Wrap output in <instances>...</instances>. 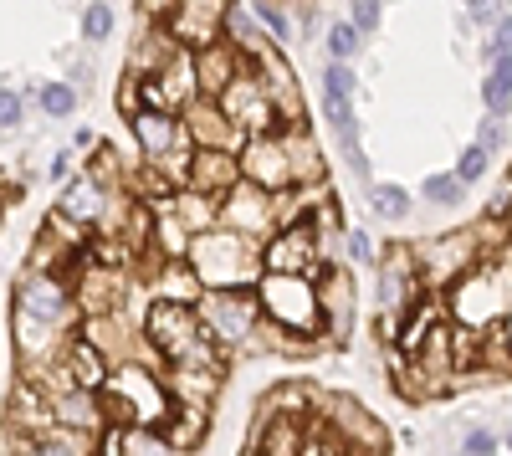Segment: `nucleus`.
Returning a JSON list of instances; mask_svg holds the SVG:
<instances>
[{
	"label": "nucleus",
	"instance_id": "nucleus-48",
	"mask_svg": "<svg viewBox=\"0 0 512 456\" xmlns=\"http://www.w3.org/2000/svg\"><path fill=\"white\" fill-rule=\"evenodd\" d=\"M72 144H77V149H98V139H93V129H77V134H72Z\"/></svg>",
	"mask_w": 512,
	"mask_h": 456
},
{
	"label": "nucleus",
	"instance_id": "nucleus-32",
	"mask_svg": "<svg viewBox=\"0 0 512 456\" xmlns=\"http://www.w3.org/2000/svg\"><path fill=\"white\" fill-rule=\"evenodd\" d=\"M466 190H472V185H466L456 170L451 175H425V185H420L425 205H436V211H456V205L466 200Z\"/></svg>",
	"mask_w": 512,
	"mask_h": 456
},
{
	"label": "nucleus",
	"instance_id": "nucleus-24",
	"mask_svg": "<svg viewBox=\"0 0 512 456\" xmlns=\"http://www.w3.org/2000/svg\"><path fill=\"white\" fill-rule=\"evenodd\" d=\"M159 431L175 441L180 451H195V446L210 436V405H175V410H169V421H164Z\"/></svg>",
	"mask_w": 512,
	"mask_h": 456
},
{
	"label": "nucleus",
	"instance_id": "nucleus-38",
	"mask_svg": "<svg viewBox=\"0 0 512 456\" xmlns=\"http://www.w3.org/2000/svg\"><path fill=\"white\" fill-rule=\"evenodd\" d=\"M502 451V436L487 431V426H466V441H461V456H497Z\"/></svg>",
	"mask_w": 512,
	"mask_h": 456
},
{
	"label": "nucleus",
	"instance_id": "nucleus-21",
	"mask_svg": "<svg viewBox=\"0 0 512 456\" xmlns=\"http://www.w3.org/2000/svg\"><path fill=\"white\" fill-rule=\"evenodd\" d=\"M164 385L175 395V405H216L226 369H164Z\"/></svg>",
	"mask_w": 512,
	"mask_h": 456
},
{
	"label": "nucleus",
	"instance_id": "nucleus-16",
	"mask_svg": "<svg viewBox=\"0 0 512 456\" xmlns=\"http://www.w3.org/2000/svg\"><path fill=\"white\" fill-rule=\"evenodd\" d=\"M241 180H246L241 175V154H231V149H195L185 190H200L210 200H226Z\"/></svg>",
	"mask_w": 512,
	"mask_h": 456
},
{
	"label": "nucleus",
	"instance_id": "nucleus-17",
	"mask_svg": "<svg viewBox=\"0 0 512 456\" xmlns=\"http://www.w3.org/2000/svg\"><path fill=\"white\" fill-rule=\"evenodd\" d=\"M195 67H200V93L221 103V98H226V88H231V82L251 67V57H246L241 47H231V41L221 36V41H210L205 52H195Z\"/></svg>",
	"mask_w": 512,
	"mask_h": 456
},
{
	"label": "nucleus",
	"instance_id": "nucleus-1",
	"mask_svg": "<svg viewBox=\"0 0 512 456\" xmlns=\"http://www.w3.org/2000/svg\"><path fill=\"white\" fill-rule=\"evenodd\" d=\"M190 267L205 282V293H246V287H262V277H267L262 246L236 236V231H226V226L195 236Z\"/></svg>",
	"mask_w": 512,
	"mask_h": 456
},
{
	"label": "nucleus",
	"instance_id": "nucleus-30",
	"mask_svg": "<svg viewBox=\"0 0 512 456\" xmlns=\"http://www.w3.org/2000/svg\"><path fill=\"white\" fill-rule=\"evenodd\" d=\"M323 47H328V62H344V67H349V62L364 52V31H359L349 16H338V21L323 31Z\"/></svg>",
	"mask_w": 512,
	"mask_h": 456
},
{
	"label": "nucleus",
	"instance_id": "nucleus-2",
	"mask_svg": "<svg viewBox=\"0 0 512 456\" xmlns=\"http://www.w3.org/2000/svg\"><path fill=\"white\" fill-rule=\"evenodd\" d=\"M103 410H108V431L118 426H164L169 410H175V395H169L164 375L149 364H123L113 369V380L98 390Z\"/></svg>",
	"mask_w": 512,
	"mask_h": 456
},
{
	"label": "nucleus",
	"instance_id": "nucleus-37",
	"mask_svg": "<svg viewBox=\"0 0 512 456\" xmlns=\"http://www.w3.org/2000/svg\"><path fill=\"white\" fill-rule=\"evenodd\" d=\"M487 170H492V154L472 139V144L461 149V159H456V175H461L466 185H477V180H487Z\"/></svg>",
	"mask_w": 512,
	"mask_h": 456
},
{
	"label": "nucleus",
	"instance_id": "nucleus-44",
	"mask_svg": "<svg viewBox=\"0 0 512 456\" xmlns=\"http://www.w3.org/2000/svg\"><path fill=\"white\" fill-rule=\"evenodd\" d=\"M349 21L369 36V31H379V0H349Z\"/></svg>",
	"mask_w": 512,
	"mask_h": 456
},
{
	"label": "nucleus",
	"instance_id": "nucleus-40",
	"mask_svg": "<svg viewBox=\"0 0 512 456\" xmlns=\"http://www.w3.org/2000/svg\"><path fill=\"white\" fill-rule=\"evenodd\" d=\"M466 11H472V26H497L502 16H512V0H466Z\"/></svg>",
	"mask_w": 512,
	"mask_h": 456
},
{
	"label": "nucleus",
	"instance_id": "nucleus-10",
	"mask_svg": "<svg viewBox=\"0 0 512 456\" xmlns=\"http://www.w3.org/2000/svg\"><path fill=\"white\" fill-rule=\"evenodd\" d=\"M262 262H267V272H277V277H313V282H323L333 267L323 262V241H318V231L308 226V221H297V226H282L267 246H262Z\"/></svg>",
	"mask_w": 512,
	"mask_h": 456
},
{
	"label": "nucleus",
	"instance_id": "nucleus-4",
	"mask_svg": "<svg viewBox=\"0 0 512 456\" xmlns=\"http://www.w3.org/2000/svg\"><path fill=\"white\" fill-rule=\"evenodd\" d=\"M256 298H262L267 323L287 328V334H297V339L328 344L323 339V287L313 277H277V272H267L262 287H256Z\"/></svg>",
	"mask_w": 512,
	"mask_h": 456
},
{
	"label": "nucleus",
	"instance_id": "nucleus-9",
	"mask_svg": "<svg viewBox=\"0 0 512 456\" xmlns=\"http://www.w3.org/2000/svg\"><path fill=\"white\" fill-rule=\"evenodd\" d=\"M318 421L333 431V441L344 446V451L384 456V446H390V431H384L354 395H323V400H318Z\"/></svg>",
	"mask_w": 512,
	"mask_h": 456
},
{
	"label": "nucleus",
	"instance_id": "nucleus-29",
	"mask_svg": "<svg viewBox=\"0 0 512 456\" xmlns=\"http://www.w3.org/2000/svg\"><path fill=\"white\" fill-rule=\"evenodd\" d=\"M369 211L379 216V221H405L410 211H415V200H410V190L405 185H384V180H374L369 185Z\"/></svg>",
	"mask_w": 512,
	"mask_h": 456
},
{
	"label": "nucleus",
	"instance_id": "nucleus-13",
	"mask_svg": "<svg viewBox=\"0 0 512 456\" xmlns=\"http://www.w3.org/2000/svg\"><path fill=\"white\" fill-rule=\"evenodd\" d=\"M241 175H246L251 185L272 190V195H282V190H297L292 149H287L282 129H277V134H262V139H246V149H241Z\"/></svg>",
	"mask_w": 512,
	"mask_h": 456
},
{
	"label": "nucleus",
	"instance_id": "nucleus-36",
	"mask_svg": "<svg viewBox=\"0 0 512 456\" xmlns=\"http://www.w3.org/2000/svg\"><path fill=\"white\" fill-rule=\"evenodd\" d=\"M251 11H256V21H262V31L277 41V47L297 36V31H292V16L282 11V0H251Z\"/></svg>",
	"mask_w": 512,
	"mask_h": 456
},
{
	"label": "nucleus",
	"instance_id": "nucleus-19",
	"mask_svg": "<svg viewBox=\"0 0 512 456\" xmlns=\"http://www.w3.org/2000/svg\"><path fill=\"white\" fill-rule=\"evenodd\" d=\"M144 282H149V303H190V308H200V298H205V282L195 277L190 262H159L154 257V277H144Z\"/></svg>",
	"mask_w": 512,
	"mask_h": 456
},
{
	"label": "nucleus",
	"instance_id": "nucleus-46",
	"mask_svg": "<svg viewBox=\"0 0 512 456\" xmlns=\"http://www.w3.org/2000/svg\"><path fill=\"white\" fill-rule=\"evenodd\" d=\"M67 82H72V88H77V93H88V88H93V67H88V62H82L77 52H67Z\"/></svg>",
	"mask_w": 512,
	"mask_h": 456
},
{
	"label": "nucleus",
	"instance_id": "nucleus-20",
	"mask_svg": "<svg viewBox=\"0 0 512 456\" xmlns=\"http://www.w3.org/2000/svg\"><path fill=\"white\" fill-rule=\"evenodd\" d=\"M52 416L67 431H88V436H108V410L98 400V390H72L52 400Z\"/></svg>",
	"mask_w": 512,
	"mask_h": 456
},
{
	"label": "nucleus",
	"instance_id": "nucleus-39",
	"mask_svg": "<svg viewBox=\"0 0 512 456\" xmlns=\"http://www.w3.org/2000/svg\"><path fill=\"white\" fill-rule=\"evenodd\" d=\"M21 118H26V93L21 88H6V93H0V129L16 134Z\"/></svg>",
	"mask_w": 512,
	"mask_h": 456
},
{
	"label": "nucleus",
	"instance_id": "nucleus-12",
	"mask_svg": "<svg viewBox=\"0 0 512 456\" xmlns=\"http://www.w3.org/2000/svg\"><path fill=\"white\" fill-rule=\"evenodd\" d=\"M72 293H77L82 318H108V313H123V298L134 293V282H128L118 267L98 262V252H88V262H82L77 277H72Z\"/></svg>",
	"mask_w": 512,
	"mask_h": 456
},
{
	"label": "nucleus",
	"instance_id": "nucleus-18",
	"mask_svg": "<svg viewBox=\"0 0 512 456\" xmlns=\"http://www.w3.org/2000/svg\"><path fill=\"white\" fill-rule=\"evenodd\" d=\"M185 123H190L195 149H231V154H241V149H246V134L226 118V108H221L216 98H200V103L185 113Z\"/></svg>",
	"mask_w": 512,
	"mask_h": 456
},
{
	"label": "nucleus",
	"instance_id": "nucleus-23",
	"mask_svg": "<svg viewBox=\"0 0 512 456\" xmlns=\"http://www.w3.org/2000/svg\"><path fill=\"white\" fill-rule=\"evenodd\" d=\"M287 149H292V170H297V190H308V185H328V164H323V149L313 144L308 134V123L303 129H282Z\"/></svg>",
	"mask_w": 512,
	"mask_h": 456
},
{
	"label": "nucleus",
	"instance_id": "nucleus-6",
	"mask_svg": "<svg viewBox=\"0 0 512 456\" xmlns=\"http://www.w3.org/2000/svg\"><path fill=\"white\" fill-rule=\"evenodd\" d=\"M200 323H205V334L216 339L226 354L236 349H251L256 334H262V298H256V287H246V293H205L200 298Z\"/></svg>",
	"mask_w": 512,
	"mask_h": 456
},
{
	"label": "nucleus",
	"instance_id": "nucleus-15",
	"mask_svg": "<svg viewBox=\"0 0 512 456\" xmlns=\"http://www.w3.org/2000/svg\"><path fill=\"white\" fill-rule=\"evenodd\" d=\"M318 287H323V339L328 349H344L354 334V272L333 267Z\"/></svg>",
	"mask_w": 512,
	"mask_h": 456
},
{
	"label": "nucleus",
	"instance_id": "nucleus-11",
	"mask_svg": "<svg viewBox=\"0 0 512 456\" xmlns=\"http://www.w3.org/2000/svg\"><path fill=\"white\" fill-rule=\"evenodd\" d=\"M221 108H226V118L236 123L246 139H262V134H277V129H282V118H277V108H272V93H267V82L256 77V67H246V72L231 82L226 98H221Z\"/></svg>",
	"mask_w": 512,
	"mask_h": 456
},
{
	"label": "nucleus",
	"instance_id": "nucleus-7",
	"mask_svg": "<svg viewBox=\"0 0 512 456\" xmlns=\"http://www.w3.org/2000/svg\"><path fill=\"white\" fill-rule=\"evenodd\" d=\"M415 257H420V282H425V293H451V287H456L466 272H477V267L487 262L477 231L431 236V241L415 246Z\"/></svg>",
	"mask_w": 512,
	"mask_h": 456
},
{
	"label": "nucleus",
	"instance_id": "nucleus-31",
	"mask_svg": "<svg viewBox=\"0 0 512 456\" xmlns=\"http://www.w3.org/2000/svg\"><path fill=\"white\" fill-rule=\"evenodd\" d=\"M482 103H487V113L507 118V108H512V57L492 62V72L482 77Z\"/></svg>",
	"mask_w": 512,
	"mask_h": 456
},
{
	"label": "nucleus",
	"instance_id": "nucleus-5",
	"mask_svg": "<svg viewBox=\"0 0 512 456\" xmlns=\"http://www.w3.org/2000/svg\"><path fill=\"white\" fill-rule=\"evenodd\" d=\"M11 313L31 318V323H47L57 334H82V308L67 277L52 272H21L16 293H11Z\"/></svg>",
	"mask_w": 512,
	"mask_h": 456
},
{
	"label": "nucleus",
	"instance_id": "nucleus-42",
	"mask_svg": "<svg viewBox=\"0 0 512 456\" xmlns=\"http://www.w3.org/2000/svg\"><path fill=\"white\" fill-rule=\"evenodd\" d=\"M477 144H482L487 154H502V149H507V129H502L497 113H487V118L477 123Z\"/></svg>",
	"mask_w": 512,
	"mask_h": 456
},
{
	"label": "nucleus",
	"instance_id": "nucleus-50",
	"mask_svg": "<svg viewBox=\"0 0 512 456\" xmlns=\"http://www.w3.org/2000/svg\"><path fill=\"white\" fill-rule=\"evenodd\" d=\"M502 446H507V451H512V431H507V436H502Z\"/></svg>",
	"mask_w": 512,
	"mask_h": 456
},
{
	"label": "nucleus",
	"instance_id": "nucleus-49",
	"mask_svg": "<svg viewBox=\"0 0 512 456\" xmlns=\"http://www.w3.org/2000/svg\"><path fill=\"white\" fill-rule=\"evenodd\" d=\"M236 456H262V451H256V446H241V451H236Z\"/></svg>",
	"mask_w": 512,
	"mask_h": 456
},
{
	"label": "nucleus",
	"instance_id": "nucleus-26",
	"mask_svg": "<svg viewBox=\"0 0 512 456\" xmlns=\"http://www.w3.org/2000/svg\"><path fill=\"white\" fill-rule=\"evenodd\" d=\"M26 456H103V446H98V436H88V431L57 426V431H47V436H36Z\"/></svg>",
	"mask_w": 512,
	"mask_h": 456
},
{
	"label": "nucleus",
	"instance_id": "nucleus-34",
	"mask_svg": "<svg viewBox=\"0 0 512 456\" xmlns=\"http://www.w3.org/2000/svg\"><path fill=\"white\" fill-rule=\"evenodd\" d=\"M113 26H118L113 6L108 0H93V6L82 11V47H103V41L113 36Z\"/></svg>",
	"mask_w": 512,
	"mask_h": 456
},
{
	"label": "nucleus",
	"instance_id": "nucleus-33",
	"mask_svg": "<svg viewBox=\"0 0 512 456\" xmlns=\"http://www.w3.org/2000/svg\"><path fill=\"white\" fill-rule=\"evenodd\" d=\"M77 88H72V82H41V88H36V108L41 113H47V118H67V113H77Z\"/></svg>",
	"mask_w": 512,
	"mask_h": 456
},
{
	"label": "nucleus",
	"instance_id": "nucleus-25",
	"mask_svg": "<svg viewBox=\"0 0 512 456\" xmlns=\"http://www.w3.org/2000/svg\"><path fill=\"white\" fill-rule=\"evenodd\" d=\"M226 41H231V47H241L246 57H256L272 36L262 31V21H256L251 6H241V0H226Z\"/></svg>",
	"mask_w": 512,
	"mask_h": 456
},
{
	"label": "nucleus",
	"instance_id": "nucleus-28",
	"mask_svg": "<svg viewBox=\"0 0 512 456\" xmlns=\"http://www.w3.org/2000/svg\"><path fill=\"white\" fill-rule=\"evenodd\" d=\"M175 216H180L195 236H205V231L221 226V200H210V195H200V190H180V195H175Z\"/></svg>",
	"mask_w": 512,
	"mask_h": 456
},
{
	"label": "nucleus",
	"instance_id": "nucleus-27",
	"mask_svg": "<svg viewBox=\"0 0 512 456\" xmlns=\"http://www.w3.org/2000/svg\"><path fill=\"white\" fill-rule=\"evenodd\" d=\"M118 456H185L159 426H118Z\"/></svg>",
	"mask_w": 512,
	"mask_h": 456
},
{
	"label": "nucleus",
	"instance_id": "nucleus-47",
	"mask_svg": "<svg viewBox=\"0 0 512 456\" xmlns=\"http://www.w3.org/2000/svg\"><path fill=\"white\" fill-rule=\"evenodd\" d=\"M72 175H82V170H77V159H72V149H57V159H52V180L67 185Z\"/></svg>",
	"mask_w": 512,
	"mask_h": 456
},
{
	"label": "nucleus",
	"instance_id": "nucleus-43",
	"mask_svg": "<svg viewBox=\"0 0 512 456\" xmlns=\"http://www.w3.org/2000/svg\"><path fill=\"white\" fill-rule=\"evenodd\" d=\"M344 252H349V267H369L374 262V246H369V231H344Z\"/></svg>",
	"mask_w": 512,
	"mask_h": 456
},
{
	"label": "nucleus",
	"instance_id": "nucleus-8",
	"mask_svg": "<svg viewBox=\"0 0 512 456\" xmlns=\"http://www.w3.org/2000/svg\"><path fill=\"white\" fill-rule=\"evenodd\" d=\"M282 195H287V190H282ZM282 195H272V190H262V185L241 180V185L221 200V226L236 231V236H246V241H256V246H267V241L287 226Z\"/></svg>",
	"mask_w": 512,
	"mask_h": 456
},
{
	"label": "nucleus",
	"instance_id": "nucleus-45",
	"mask_svg": "<svg viewBox=\"0 0 512 456\" xmlns=\"http://www.w3.org/2000/svg\"><path fill=\"white\" fill-rule=\"evenodd\" d=\"M482 221H497V226H507V221H512V180H507V185L497 190V200H487Z\"/></svg>",
	"mask_w": 512,
	"mask_h": 456
},
{
	"label": "nucleus",
	"instance_id": "nucleus-3",
	"mask_svg": "<svg viewBox=\"0 0 512 456\" xmlns=\"http://www.w3.org/2000/svg\"><path fill=\"white\" fill-rule=\"evenodd\" d=\"M446 308H451V323L461 328H477V334H492L512 318V287H507V272L497 262H482L477 272H466L451 293H446Z\"/></svg>",
	"mask_w": 512,
	"mask_h": 456
},
{
	"label": "nucleus",
	"instance_id": "nucleus-35",
	"mask_svg": "<svg viewBox=\"0 0 512 456\" xmlns=\"http://www.w3.org/2000/svg\"><path fill=\"white\" fill-rule=\"evenodd\" d=\"M333 134H338V154H344L349 175H354L359 185H374V175H369V159H364V144H359V123H349V129H333Z\"/></svg>",
	"mask_w": 512,
	"mask_h": 456
},
{
	"label": "nucleus",
	"instance_id": "nucleus-41",
	"mask_svg": "<svg viewBox=\"0 0 512 456\" xmlns=\"http://www.w3.org/2000/svg\"><path fill=\"white\" fill-rule=\"evenodd\" d=\"M482 52H487V62H502V57H512V16H502V21L487 31Z\"/></svg>",
	"mask_w": 512,
	"mask_h": 456
},
{
	"label": "nucleus",
	"instance_id": "nucleus-22",
	"mask_svg": "<svg viewBox=\"0 0 512 456\" xmlns=\"http://www.w3.org/2000/svg\"><path fill=\"white\" fill-rule=\"evenodd\" d=\"M62 359H67L72 380H77L82 390H103V385L113 380V364H108V354H103L93 339H82V334H72V339H67Z\"/></svg>",
	"mask_w": 512,
	"mask_h": 456
},
{
	"label": "nucleus",
	"instance_id": "nucleus-14",
	"mask_svg": "<svg viewBox=\"0 0 512 456\" xmlns=\"http://www.w3.org/2000/svg\"><path fill=\"white\" fill-rule=\"evenodd\" d=\"M134 195V190H128ZM123 195H113L103 180H93L88 170L82 175H72L67 185H62V195H57V205L72 216V221H82V226H93V231H103L108 226V216H113V205H118Z\"/></svg>",
	"mask_w": 512,
	"mask_h": 456
}]
</instances>
